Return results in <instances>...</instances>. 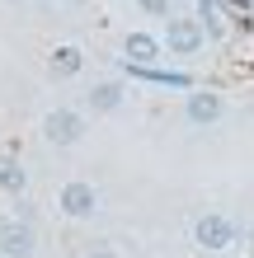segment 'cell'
<instances>
[{"instance_id": "8fae6325", "label": "cell", "mask_w": 254, "mask_h": 258, "mask_svg": "<svg viewBox=\"0 0 254 258\" xmlns=\"http://www.w3.org/2000/svg\"><path fill=\"white\" fill-rule=\"evenodd\" d=\"M198 24H202V38H207V42H221V38H226V14H221L217 5L198 10Z\"/></svg>"}, {"instance_id": "8992f818", "label": "cell", "mask_w": 254, "mask_h": 258, "mask_svg": "<svg viewBox=\"0 0 254 258\" xmlns=\"http://www.w3.org/2000/svg\"><path fill=\"white\" fill-rule=\"evenodd\" d=\"M38 239H33V225L24 216L14 221H0V258H33Z\"/></svg>"}, {"instance_id": "30bf717a", "label": "cell", "mask_w": 254, "mask_h": 258, "mask_svg": "<svg viewBox=\"0 0 254 258\" xmlns=\"http://www.w3.org/2000/svg\"><path fill=\"white\" fill-rule=\"evenodd\" d=\"M0 188H5L10 197H19V192H28V169L14 155H0Z\"/></svg>"}, {"instance_id": "52a82bcc", "label": "cell", "mask_w": 254, "mask_h": 258, "mask_svg": "<svg viewBox=\"0 0 254 258\" xmlns=\"http://www.w3.org/2000/svg\"><path fill=\"white\" fill-rule=\"evenodd\" d=\"M123 99H127L123 80H99V85H89L85 108H89V113H99V117H109V113H118V108H123Z\"/></svg>"}, {"instance_id": "9a60e30c", "label": "cell", "mask_w": 254, "mask_h": 258, "mask_svg": "<svg viewBox=\"0 0 254 258\" xmlns=\"http://www.w3.org/2000/svg\"><path fill=\"white\" fill-rule=\"evenodd\" d=\"M71 5H80V0H71Z\"/></svg>"}, {"instance_id": "6da1fadb", "label": "cell", "mask_w": 254, "mask_h": 258, "mask_svg": "<svg viewBox=\"0 0 254 258\" xmlns=\"http://www.w3.org/2000/svg\"><path fill=\"white\" fill-rule=\"evenodd\" d=\"M42 141L57 146V150H71L85 141V113L76 108H52L47 117H42Z\"/></svg>"}, {"instance_id": "5bb4252c", "label": "cell", "mask_w": 254, "mask_h": 258, "mask_svg": "<svg viewBox=\"0 0 254 258\" xmlns=\"http://www.w3.org/2000/svg\"><path fill=\"white\" fill-rule=\"evenodd\" d=\"M198 5H202V10H207V5H217V0H198Z\"/></svg>"}, {"instance_id": "3957f363", "label": "cell", "mask_w": 254, "mask_h": 258, "mask_svg": "<svg viewBox=\"0 0 254 258\" xmlns=\"http://www.w3.org/2000/svg\"><path fill=\"white\" fill-rule=\"evenodd\" d=\"M57 207H62L66 221H89L99 211V188L85 183V178H71V183H62V192H57Z\"/></svg>"}, {"instance_id": "7a4b0ae2", "label": "cell", "mask_w": 254, "mask_h": 258, "mask_svg": "<svg viewBox=\"0 0 254 258\" xmlns=\"http://www.w3.org/2000/svg\"><path fill=\"white\" fill-rule=\"evenodd\" d=\"M221 117H226V99H221L217 89H198L193 85L184 94V122L188 127H217Z\"/></svg>"}, {"instance_id": "7c38bea8", "label": "cell", "mask_w": 254, "mask_h": 258, "mask_svg": "<svg viewBox=\"0 0 254 258\" xmlns=\"http://www.w3.org/2000/svg\"><path fill=\"white\" fill-rule=\"evenodd\" d=\"M170 5H174V0H137V10L151 14V19H170Z\"/></svg>"}, {"instance_id": "5b68a950", "label": "cell", "mask_w": 254, "mask_h": 258, "mask_svg": "<svg viewBox=\"0 0 254 258\" xmlns=\"http://www.w3.org/2000/svg\"><path fill=\"white\" fill-rule=\"evenodd\" d=\"M170 56H198L202 52V24L198 19H165V33H160Z\"/></svg>"}, {"instance_id": "4fadbf2b", "label": "cell", "mask_w": 254, "mask_h": 258, "mask_svg": "<svg viewBox=\"0 0 254 258\" xmlns=\"http://www.w3.org/2000/svg\"><path fill=\"white\" fill-rule=\"evenodd\" d=\"M89 258H118V253H113L109 244H99V249H89Z\"/></svg>"}, {"instance_id": "277c9868", "label": "cell", "mask_w": 254, "mask_h": 258, "mask_svg": "<svg viewBox=\"0 0 254 258\" xmlns=\"http://www.w3.org/2000/svg\"><path fill=\"white\" fill-rule=\"evenodd\" d=\"M193 244L202 253H221V249L235 244V225L226 216H217V211H202V216L193 221Z\"/></svg>"}, {"instance_id": "ba28073f", "label": "cell", "mask_w": 254, "mask_h": 258, "mask_svg": "<svg viewBox=\"0 0 254 258\" xmlns=\"http://www.w3.org/2000/svg\"><path fill=\"white\" fill-rule=\"evenodd\" d=\"M160 52H165V42H160L156 33H141V28H137V33L123 38V56H127V61H137V66H156Z\"/></svg>"}, {"instance_id": "9c48e42d", "label": "cell", "mask_w": 254, "mask_h": 258, "mask_svg": "<svg viewBox=\"0 0 254 258\" xmlns=\"http://www.w3.org/2000/svg\"><path fill=\"white\" fill-rule=\"evenodd\" d=\"M47 71H52V80H76V75L85 71V52L76 47V42H62V47L47 52Z\"/></svg>"}]
</instances>
